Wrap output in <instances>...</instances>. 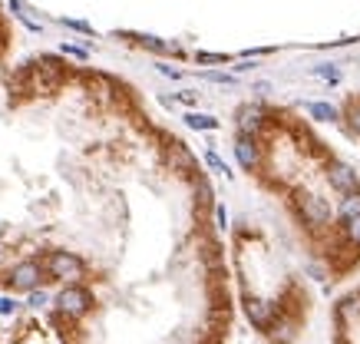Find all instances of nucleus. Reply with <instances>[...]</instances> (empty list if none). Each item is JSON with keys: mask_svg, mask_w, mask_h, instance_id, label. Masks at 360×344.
Instances as JSON below:
<instances>
[{"mask_svg": "<svg viewBox=\"0 0 360 344\" xmlns=\"http://www.w3.org/2000/svg\"><path fill=\"white\" fill-rule=\"evenodd\" d=\"M17 308H20V301L13 298V295H0V318H11V314H17Z\"/></svg>", "mask_w": 360, "mask_h": 344, "instance_id": "obj_3", "label": "nucleus"}, {"mask_svg": "<svg viewBox=\"0 0 360 344\" xmlns=\"http://www.w3.org/2000/svg\"><path fill=\"white\" fill-rule=\"evenodd\" d=\"M231 153L258 196L235 222L241 288L271 278L241 308L268 344H295L311 288L360 272V166L301 110L268 100L238 106Z\"/></svg>", "mask_w": 360, "mask_h": 344, "instance_id": "obj_1", "label": "nucleus"}, {"mask_svg": "<svg viewBox=\"0 0 360 344\" xmlns=\"http://www.w3.org/2000/svg\"><path fill=\"white\" fill-rule=\"evenodd\" d=\"M334 344H360V285L334 305Z\"/></svg>", "mask_w": 360, "mask_h": 344, "instance_id": "obj_2", "label": "nucleus"}]
</instances>
